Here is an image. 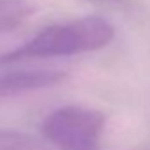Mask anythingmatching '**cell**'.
<instances>
[{"mask_svg": "<svg viewBox=\"0 0 150 150\" xmlns=\"http://www.w3.org/2000/svg\"><path fill=\"white\" fill-rule=\"evenodd\" d=\"M27 0H0V32H11L20 27L32 13Z\"/></svg>", "mask_w": 150, "mask_h": 150, "instance_id": "4", "label": "cell"}, {"mask_svg": "<svg viewBox=\"0 0 150 150\" xmlns=\"http://www.w3.org/2000/svg\"><path fill=\"white\" fill-rule=\"evenodd\" d=\"M64 78L65 74L62 71L51 69H25L6 72L0 76V99L16 97L20 94L55 87L60 81H64Z\"/></svg>", "mask_w": 150, "mask_h": 150, "instance_id": "3", "label": "cell"}, {"mask_svg": "<svg viewBox=\"0 0 150 150\" xmlns=\"http://www.w3.org/2000/svg\"><path fill=\"white\" fill-rule=\"evenodd\" d=\"M41 129L58 150H99L104 115L83 106H62L44 118Z\"/></svg>", "mask_w": 150, "mask_h": 150, "instance_id": "2", "label": "cell"}, {"mask_svg": "<svg viewBox=\"0 0 150 150\" xmlns=\"http://www.w3.org/2000/svg\"><path fill=\"white\" fill-rule=\"evenodd\" d=\"M115 28L101 16H85L67 23L46 27L32 39L0 55V65H7L25 58L71 57L101 50L111 42Z\"/></svg>", "mask_w": 150, "mask_h": 150, "instance_id": "1", "label": "cell"}, {"mask_svg": "<svg viewBox=\"0 0 150 150\" xmlns=\"http://www.w3.org/2000/svg\"><path fill=\"white\" fill-rule=\"evenodd\" d=\"M0 150H35V141L25 132L0 129Z\"/></svg>", "mask_w": 150, "mask_h": 150, "instance_id": "5", "label": "cell"}]
</instances>
